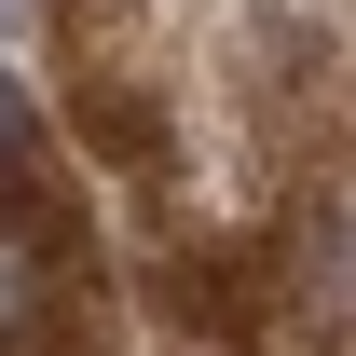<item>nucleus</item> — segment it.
<instances>
[{"label": "nucleus", "instance_id": "obj_5", "mask_svg": "<svg viewBox=\"0 0 356 356\" xmlns=\"http://www.w3.org/2000/svg\"><path fill=\"white\" fill-rule=\"evenodd\" d=\"M28 178H42V124H28L14 69H0V192H28Z\"/></svg>", "mask_w": 356, "mask_h": 356}, {"label": "nucleus", "instance_id": "obj_2", "mask_svg": "<svg viewBox=\"0 0 356 356\" xmlns=\"http://www.w3.org/2000/svg\"><path fill=\"white\" fill-rule=\"evenodd\" d=\"M151 302H165L178 329H206L220 356L261 343V288H247V261H233V247H165V261H151Z\"/></svg>", "mask_w": 356, "mask_h": 356}, {"label": "nucleus", "instance_id": "obj_4", "mask_svg": "<svg viewBox=\"0 0 356 356\" xmlns=\"http://www.w3.org/2000/svg\"><path fill=\"white\" fill-rule=\"evenodd\" d=\"M55 28H69V55H96L83 83H110V55L137 42V0H55Z\"/></svg>", "mask_w": 356, "mask_h": 356}, {"label": "nucleus", "instance_id": "obj_3", "mask_svg": "<svg viewBox=\"0 0 356 356\" xmlns=\"http://www.w3.org/2000/svg\"><path fill=\"white\" fill-rule=\"evenodd\" d=\"M83 151H110L124 178H165V165H178V124H165V96H151V83L110 69V83H83Z\"/></svg>", "mask_w": 356, "mask_h": 356}, {"label": "nucleus", "instance_id": "obj_1", "mask_svg": "<svg viewBox=\"0 0 356 356\" xmlns=\"http://www.w3.org/2000/svg\"><path fill=\"white\" fill-rule=\"evenodd\" d=\"M96 274L83 220L69 206H42V192H0V343H28L42 356L55 329H69V288Z\"/></svg>", "mask_w": 356, "mask_h": 356}]
</instances>
